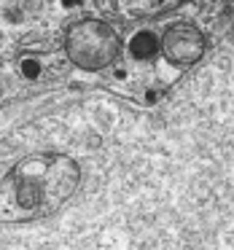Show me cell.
<instances>
[{
    "label": "cell",
    "instance_id": "obj_1",
    "mask_svg": "<svg viewBox=\"0 0 234 250\" xmlns=\"http://www.w3.org/2000/svg\"><path fill=\"white\" fill-rule=\"evenodd\" d=\"M116 35L100 22H84L70 33V54L84 67H100L116 54Z\"/></svg>",
    "mask_w": 234,
    "mask_h": 250
},
{
    "label": "cell",
    "instance_id": "obj_2",
    "mask_svg": "<svg viewBox=\"0 0 234 250\" xmlns=\"http://www.w3.org/2000/svg\"><path fill=\"white\" fill-rule=\"evenodd\" d=\"M164 51L175 65L186 67L191 62H196L205 51V41H202L199 30H194L191 24H175L164 35Z\"/></svg>",
    "mask_w": 234,
    "mask_h": 250
},
{
    "label": "cell",
    "instance_id": "obj_3",
    "mask_svg": "<svg viewBox=\"0 0 234 250\" xmlns=\"http://www.w3.org/2000/svg\"><path fill=\"white\" fill-rule=\"evenodd\" d=\"M132 54L137 57V60H146V57H153L159 49L156 38H153V33H137L135 38H132Z\"/></svg>",
    "mask_w": 234,
    "mask_h": 250
}]
</instances>
